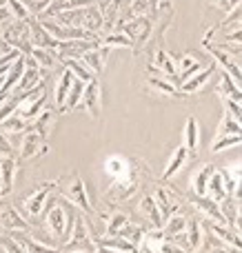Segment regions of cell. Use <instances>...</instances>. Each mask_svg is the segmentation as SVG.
<instances>
[{
  "label": "cell",
  "instance_id": "cell-45",
  "mask_svg": "<svg viewBox=\"0 0 242 253\" xmlns=\"http://www.w3.org/2000/svg\"><path fill=\"white\" fill-rule=\"evenodd\" d=\"M160 253H187V249L178 247L176 242H171V240H162V245H160Z\"/></svg>",
  "mask_w": 242,
  "mask_h": 253
},
{
  "label": "cell",
  "instance_id": "cell-1",
  "mask_svg": "<svg viewBox=\"0 0 242 253\" xmlns=\"http://www.w3.org/2000/svg\"><path fill=\"white\" fill-rule=\"evenodd\" d=\"M149 175H151V171L145 165V160L142 158H131L127 171L111 180L109 189L105 191V198L109 202H127L129 198H133V193H138V189L142 187L145 178H149Z\"/></svg>",
  "mask_w": 242,
  "mask_h": 253
},
{
  "label": "cell",
  "instance_id": "cell-44",
  "mask_svg": "<svg viewBox=\"0 0 242 253\" xmlns=\"http://www.w3.org/2000/svg\"><path fill=\"white\" fill-rule=\"evenodd\" d=\"M220 100H222V105H225V109L229 111V114L234 116L236 120H240V118H242V111H240V102H236V100H229V98H222V96H220Z\"/></svg>",
  "mask_w": 242,
  "mask_h": 253
},
{
  "label": "cell",
  "instance_id": "cell-18",
  "mask_svg": "<svg viewBox=\"0 0 242 253\" xmlns=\"http://www.w3.org/2000/svg\"><path fill=\"white\" fill-rule=\"evenodd\" d=\"M216 71H218V65H216V62H209V65H207V67H202V69H200L198 74H194L189 80H185V83L180 84V89H178V91H180L185 98H187V96H191V93H198L200 89H202L204 84H207L209 80H211V76L216 74Z\"/></svg>",
  "mask_w": 242,
  "mask_h": 253
},
{
  "label": "cell",
  "instance_id": "cell-26",
  "mask_svg": "<svg viewBox=\"0 0 242 253\" xmlns=\"http://www.w3.org/2000/svg\"><path fill=\"white\" fill-rule=\"evenodd\" d=\"M189 158H191L189 151H187L182 144H180V147H176V149H173V153H171V158H169L167 167H164L162 175H160V180H162V182H169V180H171L173 175H176L178 171L187 165V162H189Z\"/></svg>",
  "mask_w": 242,
  "mask_h": 253
},
{
  "label": "cell",
  "instance_id": "cell-28",
  "mask_svg": "<svg viewBox=\"0 0 242 253\" xmlns=\"http://www.w3.org/2000/svg\"><path fill=\"white\" fill-rule=\"evenodd\" d=\"M100 218L105 220V236H116V233L120 231V229L124 227L127 222H131V218H129L127 211H120V209H111V211H105V213H100Z\"/></svg>",
  "mask_w": 242,
  "mask_h": 253
},
{
  "label": "cell",
  "instance_id": "cell-5",
  "mask_svg": "<svg viewBox=\"0 0 242 253\" xmlns=\"http://www.w3.org/2000/svg\"><path fill=\"white\" fill-rule=\"evenodd\" d=\"M0 40H2L7 47L20 51L22 56H29L31 53V40H29V22L25 20H11L7 25L0 27Z\"/></svg>",
  "mask_w": 242,
  "mask_h": 253
},
{
  "label": "cell",
  "instance_id": "cell-23",
  "mask_svg": "<svg viewBox=\"0 0 242 253\" xmlns=\"http://www.w3.org/2000/svg\"><path fill=\"white\" fill-rule=\"evenodd\" d=\"M56 120H58V111L44 107V109L29 123V131H36L38 135H42V138L47 140L49 135H51L53 126H56Z\"/></svg>",
  "mask_w": 242,
  "mask_h": 253
},
{
  "label": "cell",
  "instance_id": "cell-39",
  "mask_svg": "<svg viewBox=\"0 0 242 253\" xmlns=\"http://www.w3.org/2000/svg\"><path fill=\"white\" fill-rule=\"evenodd\" d=\"M0 131H2L4 135L25 133V131H29V123H27V120H22L18 114H11L9 118L2 120V125H0Z\"/></svg>",
  "mask_w": 242,
  "mask_h": 253
},
{
  "label": "cell",
  "instance_id": "cell-22",
  "mask_svg": "<svg viewBox=\"0 0 242 253\" xmlns=\"http://www.w3.org/2000/svg\"><path fill=\"white\" fill-rule=\"evenodd\" d=\"M109 53H111L109 47H102V44H98L96 49H91V51L84 53L80 60H82L84 65L89 67V71H91L96 78H100V74L105 71L107 62H109Z\"/></svg>",
  "mask_w": 242,
  "mask_h": 253
},
{
  "label": "cell",
  "instance_id": "cell-19",
  "mask_svg": "<svg viewBox=\"0 0 242 253\" xmlns=\"http://www.w3.org/2000/svg\"><path fill=\"white\" fill-rule=\"evenodd\" d=\"M147 71H149V76H147V84H149L154 91L162 93V96H169V98H185L180 91H178V84L173 83V80H169L164 74L151 69V67H147Z\"/></svg>",
  "mask_w": 242,
  "mask_h": 253
},
{
  "label": "cell",
  "instance_id": "cell-9",
  "mask_svg": "<svg viewBox=\"0 0 242 253\" xmlns=\"http://www.w3.org/2000/svg\"><path fill=\"white\" fill-rule=\"evenodd\" d=\"M67 209L62 205H51L44 211V229L56 245L67 240Z\"/></svg>",
  "mask_w": 242,
  "mask_h": 253
},
{
  "label": "cell",
  "instance_id": "cell-15",
  "mask_svg": "<svg viewBox=\"0 0 242 253\" xmlns=\"http://www.w3.org/2000/svg\"><path fill=\"white\" fill-rule=\"evenodd\" d=\"M18 169H20V158L18 156H0V191H2V198L13 191Z\"/></svg>",
  "mask_w": 242,
  "mask_h": 253
},
{
  "label": "cell",
  "instance_id": "cell-46",
  "mask_svg": "<svg viewBox=\"0 0 242 253\" xmlns=\"http://www.w3.org/2000/svg\"><path fill=\"white\" fill-rule=\"evenodd\" d=\"M11 18H13V16H11V11H9V7L4 4V0H0V27L7 25Z\"/></svg>",
  "mask_w": 242,
  "mask_h": 253
},
{
  "label": "cell",
  "instance_id": "cell-6",
  "mask_svg": "<svg viewBox=\"0 0 242 253\" xmlns=\"http://www.w3.org/2000/svg\"><path fill=\"white\" fill-rule=\"evenodd\" d=\"M0 229L4 233H27V236L36 233L34 224L27 222V218L20 215V211L11 202H2V200H0Z\"/></svg>",
  "mask_w": 242,
  "mask_h": 253
},
{
  "label": "cell",
  "instance_id": "cell-17",
  "mask_svg": "<svg viewBox=\"0 0 242 253\" xmlns=\"http://www.w3.org/2000/svg\"><path fill=\"white\" fill-rule=\"evenodd\" d=\"M187 200H189L191 207H196V211H198L200 215H204V220H209V222H216V224H227L225 218H222V211H220V207H218V202H213L211 198H207V196H194V193H191Z\"/></svg>",
  "mask_w": 242,
  "mask_h": 253
},
{
  "label": "cell",
  "instance_id": "cell-35",
  "mask_svg": "<svg viewBox=\"0 0 242 253\" xmlns=\"http://www.w3.org/2000/svg\"><path fill=\"white\" fill-rule=\"evenodd\" d=\"M129 162H131V158L122 156V153H111V156L105 158V173L109 175L111 180L118 178L120 173H124V171H127Z\"/></svg>",
  "mask_w": 242,
  "mask_h": 253
},
{
  "label": "cell",
  "instance_id": "cell-34",
  "mask_svg": "<svg viewBox=\"0 0 242 253\" xmlns=\"http://www.w3.org/2000/svg\"><path fill=\"white\" fill-rule=\"evenodd\" d=\"M218 138H240V120H236L227 109H222V118H220V125H218L216 138L213 140H218Z\"/></svg>",
  "mask_w": 242,
  "mask_h": 253
},
{
  "label": "cell",
  "instance_id": "cell-37",
  "mask_svg": "<svg viewBox=\"0 0 242 253\" xmlns=\"http://www.w3.org/2000/svg\"><path fill=\"white\" fill-rule=\"evenodd\" d=\"M207 198H211L213 202H222L227 198V187H225V180L220 175V169L216 167V171L211 173L207 184Z\"/></svg>",
  "mask_w": 242,
  "mask_h": 253
},
{
  "label": "cell",
  "instance_id": "cell-27",
  "mask_svg": "<svg viewBox=\"0 0 242 253\" xmlns=\"http://www.w3.org/2000/svg\"><path fill=\"white\" fill-rule=\"evenodd\" d=\"M185 240H187V249L191 253L198 251L204 242V227L200 218H189L187 220V229H185Z\"/></svg>",
  "mask_w": 242,
  "mask_h": 253
},
{
  "label": "cell",
  "instance_id": "cell-47",
  "mask_svg": "<svg viewBox=\"0 0 242 253\" xmlns=\"http://www.w3.org/2000/svg\"><path fill=\"white\" fill-rule=\"evenodd\" d=\"M209 2H211L216 9H220V11H229V9H231L229 0H209Z\"/></svg>",
  "mask_w": 242,
  "mask_h": 253
},
{
  "label": "cell",
  "instance_id": "cell-21",
  "mask_svg": "<svg viewBox=\"0 0 242 253\" xmlns=\"http://www.w3.org/2000/svg\"><path fill=\"white\" fill-rule=\"evenodd\" d=\"M173 62H176V80L178 84H182L185 80H189L194 74H198L200 69H202V62L198 60L196 56H191V53H180L178 58H173Z\"/></svg>",
  "mask_w": 242,
  "mask_h": 253
},
{
  "label": "cell",
  "instance_id": "cell-31",
  "mask_svg": "<svg viewBox=\"0 0 242 253\" xmlns=\"http://www.w3.org/2000/svg\"><path fill=\"white\" fill-rule=\"evenodd\" d=\"M182 147L189 151V156H196L200 149V126L194 116H189L185 123V142H182Z\"/></svg>",
  "mask_w": 242,
  "mask_h": 253
},
{
  "label": "cell",
  "instance_id": "cell-41",
  "mask_svg": "<svg viewBox=\"0 0 242 253\" xmlns=\"http://www.w3.org/2000/svg\"><path fill=\"white\" fill-rule=\"evenodd\" d=\"M100 44L102 47H122V49H131V40L122 34V31H111V34H105L100 36Z\"/></svg>",
  "mask_w": 242,
  "mask_h": 253
},
{
  "label": "cell",
  "instance_id": "cell-4",
  "mask_svg": "<svg viewBox=\"0 0 242 253\" xmlns=\"http://www.w3.org/2000/svg\"><path fill=\"white\" fill-rule=\"evenodd\" d=\"M60 180H65V184L60 182L62 184L60 193L67 202H71L74 207H78V209L87 215L96 213V209H93V205H91V198H89V191H87V184H84V180L80 178L76 171H71L67 178H60Z\"/></svg>",
  "mask_w": 242,
  "mask_h": 253
},
{
  "label": "cell",
  "instance_id": "cell-11",
  "mask_svg": "<svg viewBox=\"0 0 242 253\" xmlns=\"http://www.w3.org/2000/svg\"><path fill=\"white\" fill-rule=\"evenodd\" d=\"M22 58H25V69H22L20 80H18L16 89H13V93H18V96H22V93L36 89L38 84H42V78H44V71L40 69L34 58L31 56H22Z\"/></svg>",
  "mask_w": 242,
  "mask_h": 253
},
{
  "label": "cell",
  "instance_id": "cell-12",
  "mask_svg": "<svg viewBox=\"0 0 242 253\" xmlns=\"http://www.w3.org/2000/svg\"><path fill=\"white\" fill-rule=\"evenodd\" d=\"M80 105H82V109H87V114L91 116V118H96V120L100 118V114H102V84H100V78H93L84 84Z\"/></svg>",
  "mask_w": 242,
  "mask_h": 253
},
{
  "label": "cell",
  "instance_id": "cell-54",
  "mask_svg": "<svg viewBox=\"0 0 242 253\" xmlns=\"http://www.w3.org/2000/svg\"><path fill=\"white\" fill-rule=\"evenodd\" d=\"M156 253H160V251H156Z\"/></svg>",
  "mask_w": 242,
  "mask_h": 253
},
{
  "label": "cell",
  "instance_id": "cell-29",
  "mask_svg": "<svg viewBox=\"0 0 242 253\" xmlns=\"http://www.w3.org/2000/svg\"><path fill=\"white\" fill-rule=\"evenodd\" d=\"M11 238L22 247L27 253H60L58 247H49L44 242L36 240L34 236H25V233H11Z\"/></svg>",
  "mask_w": 242,
  "mask_h": 253
},
{
  "label": "cell",
  "instance_id": "cell-25",
  "mask_svg": "<svg viewBox=\"0 0 242 253\" xmlns=\"http://www.w3.org/2000/svg\"><path fill=\"white\" fill-rule=\"evenodd\" d=\"M222 211V218H225L227 227L234 229V231L240 233V202H238V196H227L222 202H218Z\"/></svg>",
  "mask_w": 242,
  "mask_h": 253
},
{
  "label": "cell",
  "instance_id": "cell-20",
  "mask_svg": "<svg viewBox=\"0 0 242 253\" xmlns=\"http://www.w3.org/2000/svg\"><path fill=\"white\" fill-rule=\"evenodd\" d=\"M29 40H31V47L51 49V51H56V49H58V42H60V40L53 38V36L49 34V31L44 29V27L40 25L36 18H31V20H29Z\"/></svg>",
  "mask_w": 242,
  "mask_h": 253
},
{
  "label": "cell",
  "instance_id": "cell-42",
  "mask_svg": "<svg viewBox=\"0 0 242 253\" xmlns=\"http://www.w3.org/2000/svg\"><path fill=\"white\" fill-rule=\"evenodd\" d=\"M236 144H240V138H218L211 142V153H220L222 149L236 147Z\"/></svg>",
  "mask_w": 242,
  "mask_h": 253
},
{
  "label": "cell",
  "instance_id": "cell-40",
  "mask_svg": "<svg viewBox=\"0 0 242 253\" xmlns=\"http://www.w3.org/2000/svg\"><path fill=\"white\" fill-rule=\"evenodd\" d=\"M82 89H84V83H82V80L76 78V80H74V84H71L69 96H67L65 105H62V111H60V114H69V111H74L76 107L80 105V98H82Z\"/></svg>",
  "mask_w": 242,
  "mask_h": 253
},
{
  "label": "cell",
  "instance_id": "cell-33",
  "mask_svg": "<svg viewBox=\"0 0 242 253\" xmlns=\"http://www.w3.org/2000/svg\"><path fill=\"white\" fill-rule=\"evenodd\" d=\"M218 76H220V84H218V96H222V98H229V100H236V102H240L242 100V96H240V84L236 83L234 78H231L227 71H218Z\"/></svg>",
  "mask_w": 242,
  "mask_h": 253
},
{
  "label": "cell",
  "instance_id": "cell-48",
  "mask_svg": "<svg viewBox=\"0 0 242 253\" xmlns=\"http://www.w3.org/2000/svg\"><path fill=\"white\" fill-rule=\"evenodd\" d=\"M96 253H129V251H118V249H109V247H98L96 245Z\"/></svg>",
  "mask_w": 242,
  "mask_h": 253
},
{
  "label": "cell",
  "instance_id": "cell-51",
  "mask_svg": "<svg viewBox=\"0 0 242 253\" xmlns=\"http://www.w3.org/2000/svg\"><path fill=\"white\" fill-rule=\"evenodd\" d=\"M71 253H87V251H71Z\"/></svg>",
  "mask_w": 242,
  "mask_h": 253
},
{
  "label": "cell",
  "instance_id": "cell-13",
  "mask_svg": "<svg viewBox=\"0 0 242 253\" xmlns=\"http://www.w3.org/2000/svg\"><path fill=\"white\" fill-rule=\"evenodd\" d=\"M49 153V144L42 135H38L36 131H25L22 133V142L18 147V158L20 160H31V158H38Z\"/></svg>",
  "mask_w": 242,
  "mask_h": 253
},
{
  "label": "cell",
  "instance_id": "cell-30",
  "mask_svg": "<svg viewBox=\"0 0 242 253\" xmlns=\"http://www.w3.org/2000/svg\"><path fill=\"white\" fill-rule=\"evenodd\" d=\"M74 80L76 78H74V74H71L69 69H62L60 78H58V83H56V89H53V100H56V109L58 111H62V105H65L67 96H69Z\"/></svg>",
  "mask_w": 242,
  "mask_h": 253
},
{
  "label": "cell",
  "instance_id": "cell-24",
  "mask_svg": "<svg viewBox=\"0 0 242 253\" xmlns=\"http://www.w3.org/2000/svg\"><path fill=\"white\" fill-rule=\"evenodd\" d=\"M138 213L147 220V229H162V218H160V211H158V207H156L151 193H145V196L140 198Z\"/></svg>",
  "mask_w": 242,
  "mask_h": 253
},
{
  "label": "cell",
  "instance_id": "cell-36",
  "mask_svg": "<svg viewBox=\"0 0 242 253\" xmlns=\"http://www.w3.org/2000/svg\"><path fill=\"white\" fill-rule=\"evenodd\" d=\"M31 58H34L36 62H38V67L42 71H51L58 67V56L56 51H51V49H40V47H31Z\"/></svg>",
  "mask_w": 242,
  "mask_h": 253
},
{
  "label": "cell",
  "instance_id": "cell-43",
  "mask_svg": "<svg viewBox=\"0 0 242 253\" xmlns=\"http://www.w3.org/2000/svg\"><path fill=\"white\" fill-rule=\"evenodd\" d=\"M0 247L4 249V253H27L16 240H13L11 236H9V238L7 236H0Z\"/></svg>",
  "mask_w": 242,
  "mask_h": 253
},
{
  "label": "cell",
  "instance_id": "cell-16",
  "mask_svg": "<svg viewBox=\"0 0 242 253\" xmlns=\"http://www.w3.org/2000/svg\"><path fill=\"white\" fill-rule=\"evenodd\" d=\"M202 47L207 49L209 53H211L213 62H216V65H220V69L227 71V74H229L231 78H234L236 83L240 84V65H238V58H234V56H229L227 51L218 49L213 42H202Z\"/></svg>",
  "mask_w": 242,
  "mask_h": 253
},
{
  "label": "cell",
  "instance_id": "cell-8",
  "mask_svg": "<svg viewBox=\"0 0 242 253\" xmlns=\"http://www.w3.org/2000/svg\"><path fill=\"white\" fill-rule=\"evenodd\" d=\"M44 107H47V91H44V84H38L36 89L22 93L20 102H18V107H16L13 114H18L22 120L31 123V120H34L36 116L44 109Z\"/></svg>",
  "mask_w": 242,
  "mask_h": 253
},
{
  "label": "cell",
  "instance_id": "cell-32",
  "mask_svg": "<svg viewBox=\"0 0 242 253\" xmlns=\"http://www.w3.org/2000/svg\"><path fill=\"white\" fill-rule=\"evenodd\" d=\"M213 171H216V165H202L191 175V193L194 196H207V184Z\"/></svg>",
  "mask_w": 242,
  "mask_h": 253
},
{
  "label": "cell",
  "instance_id": "cell-10",
  "mask_svg": "<svg viewBox=\"0 0 242 253\" xmlns=\"http://www.w3.org/2000/svg\"><path fill=\"white\" fill-rule=\"evenodd\" d=\"M151 196H154V202H156V207H158V211H160L162 222L169 218V215L178 213L180 207H182V196L176 191V189L164 187V184H158Z\"/></svg>",
  "mask_w": 242,
  "mask_h": 253
},
{
  "label": "cell",
  "instance_id": "cell-14",
  "mask_svg": "<svg viewBox=\"0 0 242 253\" xmlns=\"http://www.w3.org/2000/svg\"><path fill=\"white\" fill-rule=\"evenodd\" d=\"M100 42H96V40H60L58 42V49H56V56L58 60H67V58H76V60H80V58L84 56L87 51H91V49H96Z\"/></svg>",
  "mask_w": 242,
  "mask_h": 253
},
{
  "label": "cell",
  "instance_id": "cell-3",
  "mask_svg": "<svg viewBox=\"0 0 242 253\" xmlns=\"http://www.w3.org/2000/svg\"><path fill=\"white\" fill-rule=\"evenodd\" d=\"M154 27H156V11L145 13V16H138V18H131L129 22H124V25L120 27V31L131 40L133 51L140 53L142 49L147 47V42H149L151 34H154Z\"/></svg>",
  "mask_w": 242,
  "mask_h": 253
},
{
  "label": "cell",
  "instance_id": "cell-52",
  "mask_svg": "<svg viewBox=\"0 0 242 253\" xmlns=\"http://www.w3.org/2000/svg\"><path fill=\"white\" fill-rule=\"evenodd\" d=\"M0 200H2V191H0Z\"/></svg>",
  "mask_w": 242,
  "mask_h": 253
},
{
  "label": "cell",
  "instance_id": "cell-2",
  "mask_svg": "<svg viewBox=\"0 0 242 253\" xmlns=\"http://www.w3.org/2000/svg\"><path fill=\"white\" fill-rule=\"evenodd\" d=\"M60 253H71V251H87V253H96V238H93V231L89 227V222L82 218V215H74V227L67 233V240L62 242Z\"/></svg>",
  "mask_w": 242,
  "mask_h": 253
},
{
  "label": "cell",
  "instance_id": "cell-49",
  "mask_svg": "<svg viewBox=\"0 0 242 253\" xmlns=\"http://www.w3.org/2000/svg\"><path fill=\"white\" fill-rule=\"evenodd\" d=\"M11 51H13V49H11V47H7V44H4L2 40H0V58L7 56V53H11Z\"/></svg>",
  "mask_w": 242,
  "mask_h": 253
},
{
  "label": "cell",
  "instance_id": "cell-38",
  "mask_svg": "<svg viewBox=\"0 0 242 253\" xmlns=\"http://www.w3.org/2000/svg\"><path fill=\"white\" fill-rule=\"evenodd\" d=\"M62 62V69H69L71 74H74V78H78V80H82L84 84L89 83V80H93L96 76L89 71V67L84 65V62H80V60H76V58H67V60H60Z\"/></svg>",
  "mask_w": 242,
  "mask_h": 253
},
{
  "label": "cell",
  "instance_id": "cell-50",
  "mask_svg": "<svg viewBox=\"0 0 242 253\" xmlns=\"http://www.w3.org/2000/svg\"><path fill=\"white\" fill-rule=\"evenodd\" d=\"M229 4H231V7H238V4H240V0H229Z\"/></svg>",
  "mask_w": 242,
  "mask_h": 253
},
{
  "label": "cell",
  "instance_id": "cell-53",
  "mask_svg": "<svg viewBox=\"0 0 242 253\" xmlns=\"http://www.w3.org/2000/svg\"><path fill=\"white\" fill-rule=\"evenodd\" d=\"M2 233H4V231H2V229H0V236H2Z\"/></svg>",
  "mask_w": 242,
  "mask_h": 253
},
{
  "label": "cell",
  "instance_id": "cell-7",
  "mask_svg": "<svg viewBox=\"0 0 242 253\" xmlns=\"http://www.w3.org/2000/svg\"><path fill=\"white\" fill-rule=\"evenodd\" d=\"M58 187H60V182H58V180H51V182H44V184H40L38 189H34L29 196H25V200H22V209H25V213L29 215L31 220L40 218L42 211H44V205L51 200V193L56 191Z\"/></svg>",
  "mask_w": 242,
  "mask_h": 253
}]
</instances>
